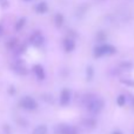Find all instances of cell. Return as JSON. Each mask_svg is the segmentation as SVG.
Returning <instances> with one entry per match:
<instances>
[{"instance_id": "obj_1", "label": "cell", "mask_w": 134, "mask_h": 134, "mask_svg": "<svg viewBox=\"0 0 134 134\" xmlns=\"http://www.w3.org/2000/svg\"><path fill=\"white\" fill-rule=\"evenodd\" d=\"M83 104H85L86 108L88 109V112L93 114H98L102 108H104V100L97 98L95 95H85L83 98Z\"/></svg>"}, {"instance_id": "obj_2", "label": "cell", "mask_w": 134, "mask_h": 134, "mask_svg": "<svg viewBox=\"0 0 134 134\" xmlns=\"http://www.w3.org/2000/svg\"><path fill=\"white\" fill-rule=\"evenodd\" d=\"M114 53H115V47L108 44H101L94 48V55L97 58H100V57L104 55H112Z\"/></svg>"}, {"instance_id": "obj_3", "label": "cell", "mask_w": 134, "mask_h": 134, "mask_svg": "<svg viewBox=\"0 0 134 134\" xmlns=\"http://www.w3.org/2000/svg\"><path fill=\"white\" fill-rule=\"evenodd\" d=\"M20 106L23 107L24 109H27V111H33L38 107V104L33 98L31 97H24L23 99L20 100Z\"/></svg>"}, {"instance_id": "obj_4", "label": "cell", "mask_w": 134, "mask_h": 134, "mask_svg": "<svg viewBox=\"0 0 134 134\" xmlns=\"http://www.w3.org/2000/svg\"><path fill=\"white\" fill-rule=\"evenodd\" d=\"M58 133L59 134H78L76 130L74 127L67 125H60L58 127Z\"/></svg>"}, {"instance_id": "obj_5", "label": "cell", "mask_w": 134, "mask_h": 134, "mask_svg": "<svg viewBox=\"0 0 134 134\" xmlns=\"http://www.w3.org/2000/svg\"><path fill=\"white\" fill-rule=\"evenodd\" d=\"M71 100V92L68 90H63L60 94V104L61 105H67Z\"/></svg>"}, {"instance_id": "obj_6", "label": "cell", "mask_w": 134, "mask_h": 134, "mask_svg": "<svg viewBox=\"0 0 134 134\" xmlns=\"http://www.w3.org/2000/svg\"><path fill=\"white\" fill-rule=\"evenodd\" d=\"M31 42H32L34 46H41L42 42H44V38L41 34L39 33H34V34L31 37Z\"/></svg>"}, {"instance_id": "obj_7", "label": "cell", "mask_w": 134, "mask_h": 134, "mask_svg": "<svg viewBox=\"0 0 134 134\" xmlns=\"http://www.w3.org/2000/svg\"><path fill=\"white\" fill-rule=\"evenodd\" d=\"M33 72H34V74L40 79V80L45 78V69L42 68V66H40V65L33 66Z\"/></svg>"}, {"instance_id": "obj_8", "label": "cell", "mask_w": 134, "mask_h": 134, "mask_svg": "<svg viewBox=\"0 0 134 134\" xmlns=\"http://www.w3.org/2000/svg\"><path fill=\"white\" fill-rule=\"evenodd\" d=\"M64 49L66 52H72L74 49V41L72 39H65L64 40Z\"/></svg>"}, {"instance_id": "obj_9", "label": "cell", "mask_w": 134, "mask_h": 134, "mask_svg": "<svg viewBox=\"0 0 134 134\" xmlns=\"http://www.w3.org/2000/svg\"><path fill=\"white\" fill-rule=\"evenodd\" d=\"M82 125L87 128H94L97 126V121L92 118H88V119H83L82 120Z\"/></svg>"}, {"instance_id": "obj_10", "label": "cell", "mask_w": 134, "mask_h": 134, "mask_svg": "<svg viewBox=\"0 0 134 134\" xmlns=\"http://www.w3.org/2000/svg\"><path fill=\"white\" fill-rule=\"evenodd\" d=\"M14 71L19 74H26L27 73V69H26V67L24 66L23 64H16V65L14 66Z\"/></svg>"}, {"instance_id": "obj_11", "label": "cell", "mask_w": 134, "mask_h": 134, "mask_svg": "<svg viewBox=\"0 0 134 134\" xmlns=\"http://www.w3.org/2000/svg\"><path fill=\"white\" fill-rule=\"evenodd\" d=\"M33 134H47V127L46 126H44V125L38 126V127L34 128Z\"/></svg>"}, {"instance_id": "obj_12", "label": "cell", "mask_w": 134, "mask_h": 134, "mask_svg": "<svg viewBox=\"0 0 134 134\" xmlns=\"http://www.w3.org/2000/svg\"><path fill=\"white\" fill-rule=\"evenodd\" d=\"M35 11H37L38 13H45V12L47 11L46 2H40V4H38L37 7H35Z\"/></svg>"}, {"instance_id": "obj_13", "label": "cell", "mask_w": 134, "mask_h": 134, "mask_svg": "<svg viewBox=\"0 0 134 134\" xmlns=\"http://www.w3.org/2000/svg\"><path fill=\"white\" fill-rule=\"evenodd\" d=\"M116 104L119 105V106H124V105L126 104V97L125 95H119L118 98H116Z\"/></svg>"}, {"instance_id": "obj_14", "label": "cell", "mask_w": 134, "mask_h": 134, "mask_svg": "<svg viewBox=\"0 0 134 134\" xmlns=\"http://www.w3.org/2000/svg\"><path fill=\"white\" fill-rule=\"evenodd\" d=\"M54 20H55V24L58 26H61V24L64 23V18H63V15H61V14H57L55 18H54Z\"/></svg>"}, {"instance_id": "obj_15", "label": "cell", "mask_w": 134, "mask_h": 134, "mask_svg": "<svg viewBox=\"0 0 134 134\" xmlns=\"http://www.w3.org/2000/svg\"><path fill=\"white\" fill-rule=\"evenodd\" d=\"M24 24H25V19L24 18L19 19V20L16 21V24H15V30H21L23 26H24Z\"/></svg>"}, {"instance_id": "obj_16", "label": "cell", "mask_w": 134, "mask_h": 134, "mask_svg": "<svg viewBox=\"0 0 134 134\" xmlns=\"http://www.w3.org/2000/svg\"><path fill=\"white\" fill-rule=\"evenodd\" d=\"M16 44H18V41H16L15 39H12L7 42V47H8V48H14V47L16 46Z\"/></svg>"}, {"instance_id": "obj_17", "label": "cell", "mask_w": 134, "mask_h": 134, "mask_svg": "<svg viewBox=\"0 0 134 134\" xmlns=\"http://www.w3.org/2000/svg\"><path fill=\"white\" fill-rule=\"evenodd\" d=\"M91 78H93V68L92 67H87V79L91 80Z\"/></svg>"}, {"instance_id": "obj_18", "label": "cell", "mask_w": 134, "mask_h": 134, "mask_svg": "<svg viewBox=\"0 0 134 134\" xmlns=\"http://www.w3.org/2000/svg\"><path fill=\"white\" fill-rule=\"evenodd\" d=\"M124 83L131 86V87H134V81L133 80H124Z\"/></svg>"}, {"instance_id": "obj_19", "label": "cell", "mask_w": 134, "mask_h": 134, "mask_svg": "<svg viewBox=\"0 0 134 134\" xmlns=\"http://www.w3.org/2000/svg\"><path fill=\"white\" fill-rule=\"evenodd\" d=\"M121 66H122L124 68H131L133 65L131 63H122V64H121Z\"/></svg>"}, {"instance_id": "obj_20", "label": "cell", "mask_w": 134, "mask_h": 134, "mask_svg": "<svg viewBox=\"0 0 134 134\" xmlns=\"http://www.w3.org/2000/svg\"><path fill=\"white\" fill-rule=\"evenodd\" d=\"M112 134H122V133H121V132H119V131H114V132L112 133Z\"/></svg>"}, {"instance_id": "obj_21", "label": "cell", "mask_w": 134, "mask_h": 134, "mask_svg": "<svg viewBox=\"0 0 134 134\" xmlns=\"http://www.w3.org/2000/svg\"><path fill=\"white\" fill-rule=\"evenodd\" d=\"M0 31H1V27H0Z\"/></svg>"}]
</instances>
